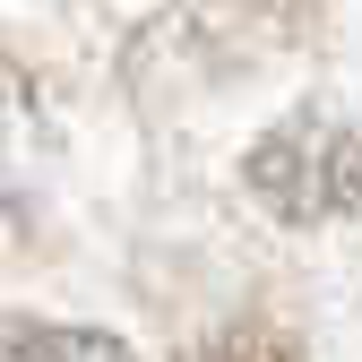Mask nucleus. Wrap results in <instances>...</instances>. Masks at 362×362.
<instances>
[{"mask_svg":"<svg viewBox=\"0 0 362 362\" xmlns=\"http://www.w3.org/2000/svg\"><path fill=\"white\" fill-rule=\"evenodd\" d=\"M250 190L285 224L362 216V139L337 121H285L276 139L250 147Z\"/></svg>","mask_w":362,"mask_h":362,"instance_id":"f257e3e1","label":"nucleus"},{"mask_svg":"<svg viewBox=\"0 0 362 362\" xmlns=\"http://www.w3.org/2000/svg\"><path fill=\"white\" fill-rule=\"evenodd\" d=\"M0 362H139V354L104 328H18L0 345Z\"/></svg>","mask_w":362,"mask_h":362,"instance_id":"f03ea898","label":"nucleus"},{"mask_svg":"<svg viewBox=\"0 0 362 362\" xmlns=\"http://www.w3.org/2000/svg\"><path fill=\"white\" fill-rule=\"evenodd\" d=\"M18 147H26V86L0 69V199L18 190Z\"/></svg>","mask_w":362,"mask_h":362,"instance_id":"7ed1b4c3","label":"nucleus"}]
</instances>
